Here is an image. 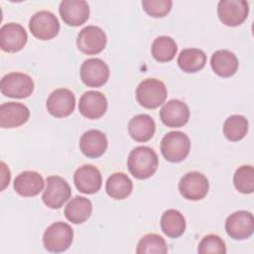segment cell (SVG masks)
I'll return each mask as SVG.
<instances>
[{
    "mask_svg": "<svg viewBox=\"0 0 254 254\" xmlns=\"http://www.w3.org/2000/svg\"><path fill=\"white\" fill-rule=\"evenodd\" d=\"M159 165L156 152L147 146L134 148L128 157L127 166L130 174L138 180H146L152 177Z\"/></svg>",
    "mask_w": 254,
    "mask_h": 254,
    "instance_id": "1",
    "label": "cell"
},
{
    "mask_svg": "<svg viewBox=\"0 0 254 254\" xmlns=\"http://www.w3.org/2000/svg\"><path fill=\"white\" fill-rule=\"evenodd\" d=\"M73 240V230L69 224L58 221L51 224L44 232L43 244L49 252L66 251Z\"/></svg>",
    "mask_w": 254,
    "mask_h": 254,
    "instance_id": "2",
    "label": "cell"
},
{
    "mask_svg": "<svg viewBox=\"0 0 254 254\" xmlns=\"http://www.w3.org/2000/svg\"><path fill=\"white\" fill-rule=\"evenodd\" d=\"M168 95L165 83L157 78H146L136 88L138 103L148 109H155L162 105Z\"/></svg>",
    "mask_w": 254,
    "mask_h": 254,
    "instance_id": "3",
    "label": "cell"
},
{
    "mask_svg": "<svg viewBox=\"0 0 254 254\" xmlns=\"http://www.w3.org/2000/svg\"><path fill=\"white\" fill-rule=\"evenodd\" d=\"M160 148L167 161L179 163L188 157L190 150V140L184 132L171 131L163 137Z\"/></svg>",
    "mask_w": 254,
    "mask_h": 254,
    "instance_id": "4",
    "label": "cell"
},
{
    "mask_svg": "<svg viewBox=\"0 0 254 254\" xmlns=\"http://www.w3.org/2000/svg\"><path fill=\"white\" fill-rule=\"evenodd\" d=\"M2 94L11 98H26L34 90L32 77L22 72H10L5 74L0 83Z\"/></svg>",
    "mask_w": 254,
    "mask_h": 254,
    "instance_id": "5",
    "label": "cell"
},
{
    "mask_svg": "<svg viewBox=\"0 0 254 254\" xmlns=\"http://www.w3.org/2000/svg\"><path fill=\"white\" fill-rule=\"evenodd\" d=\"M29 29L35 38L48 41L59 34L60 22L54 13L42 10L31 17Z\"/></svg>",
    "mask_w": 254,
    "mask_h": 254,
    "instance_id": "6",
    "label": "cell"
},
{
    "mask_svg": "<svg viewBox=\"0 0 254 254\" xmlns=\"http://www.w3.org/2000/svg\"><path fill=\"white\" fill-rule=\"evenodd\" d=\"M71 195V190L68 183L59 176H50L47 178V187L42 195L44 203L53 209L61 208Z\"/></svg>",
    "mask_w": 254,
    "mask_h": 254,
    "instance_id": "7",
    "label": "cell"
},
{
    "mask_svg": "<svg viewBox=\"0 0 254 254\" xmlns=\"http://www.w3.org/2000/svg\"><path fill=\"white\" fill-rule=\"evenodd\" d=\"M249 5L245 0H221L217 4V15L222 24L229 27L241 25L248 16Z\"/></svg>",
    "mask_w": 254,
    "mask_h": 254,
    "instance_id": "8",
    "label": "cell"
},
{
    "mask_svg": "<svg viewBox=\"0 0 254 254\" xmlns=\"http://www.w3.org/2000/svg\"><path fill=\"white\" fill-rule=\"evenodd\" d=\"M107 43L106 34L97 26H86L80 30L76 38L77 49L85 55L101 53Z\"/></svg>",
    "mask_w": 254,
    "mask_h": 254,
    "instance_id": "9",
    "label": "cell"
},
{
    "mask_svg": "<svg viewBox=\"0 0 254 254\" xmlns=\"http://www.w3.org/2000/svg\"><path fill=\"white\" fill-rule=\"evenodd\" d=\"M209 183L204 175L198 172H190L183 176L179 183L181 195L190 200H200L208 192Z\"/></svg>",
    "mask_w": 254,
    "mask_h": 254,
    "instance_id": "10",
    "label": "cell"
},
{
    "mask_svg": "<svg viewBox=\"0 0 254 254\" xmlns=\"http://www.w3.org/2000/svg\"><path fill=\"white\" fill-rule=\"evenodd\" d=\"M226 233L235 240L249 238L254 232L253 214L246 210H238L231 213L225 221Z\"/></svg>",
    "mask_w": 254,
    "mask_h": 254,
    "instance_id": "11",
    "label": "cell"
},
{
    "mask_svg": "<svg viewBox=\"0 0 254 254\" xmlns=\"http://www.w3.org/2000/svg\"><path fill=\"white\" fill-rule=\"evenodd\" d=\"M109 67L100 59L85 60L80 66V78L89 87H100L109 79Z\"/></svg>",
    "mask_w": 254,
    "mask_h": 254,
    "instance_id": "12",
    "label": "cell"
},
{
    "mask_svg": "<svg viewBox=\"0 0 254 254\" xmlns=\"http://www.w3.org/2000/svg\"><path fill=\"white\" fill-rule=\"evenodd\" d=\"M48 112L57 118H64L72 113L75 107V96L66 88L54 90L46 103Z\"/></svg>",
    "mask_w": 254,
    "mask_h": 254,
    "instance_id": "13",
    "label": "cell"
},
{
    "mask_svg": "<svg viewBox=\"0 0 254 254\" xmlns=\"http://www.w3.org/2000/svg\"><path fill=\"white\" fill-rule=\"evenodd\" d=\"M28 41L25 28L18 23H8L0 29V48L7 53L21 51Z\"/></svg>",
    "mask_w": 254,
    "mask_h": 254,
    "instance_id": "14",
    "label": "cell"
},
{
    "mask_svg": "<svg viewBox=\"0 0 254 254\" xmlns=\"http://www.w3.org/2000/svg\"><path fill=\"white\" fill-rule=\"evenodd\" d=\"M73 183L80 192L92 194L100 190L102 178L96 167L86 164L76 169L73 174Z\"/></svg>",
    "mask_w": 254,
    "mask_h": 254,
    "instance_id": "15",
    "label": "cell"
},
{
    "mask_svg": "<svg viewBox=\"0 0 254 254\" xmlns=\"http://www.w3.org/2000/svg\"><path fill=\"white\" fill-rule=\"evenodd\" d=\"M59 12L63 21L71 27L80 26L89 18V6L84 0H63Z\"/></svg>",
    "mask_w": 254,
    "mask_h": 254,
    "instance_id": "16",
    "label": "cell"
},
{
    "mask_svg": "<svg viewBox=\"0 0 254 254\" xmlns=\"http://www.w3.org/2000/svg\"><path fill=\"white\" fill-rule=\"evenodd\" d=\"M107 99L105 95L96 90H88L79 98L78 110L88 119H98L107 111Z\"/></svg>",
    "mask_w": 254,
    "mask_h": 254,
    "instance_id": "17",
    "label": "cell"
},
{
    "mask_svg": "<svg viewBox=\"0 0 254 254\" xmlns=\"http://www.w3.org/2000/svg\"><path fill=\"white\" fill-rule=\"evenodd\" d=\"M160 118L167 127H183L190 119L189 106L179 99H171L161 108Z\"/></svg>",
    "mask_w": 254,
    "mask_h": 254,
    "instance_id": "18",
    "label": "cell"
},
{
    "mask_svg": "<svg viewBox=\"0 0 254 254\" xmlns=\"http://www.w3.org/2000/svg\"><path fill=\"white\" fill-rule=\"evenodd\" d=\"M29 108L20 102H6L0 106V126L2 128H16L28 121Z\"/></svg>",
    "mask_w": 254,
    "mask_h": 254,
    "instance_id": "19",
    "label": "cell"
},
{
    "mask_svg": "<svg viewBox=\"0 0 254 254\" xmlns=\"http://www.w3.org/2000/svg\"><path fill=\"white\" fill-rule=\"evenodd\" d=\"M108 146L106 135L100 130L90 129L85 131L79 140V148L82 154L88 158L102 156Z\"/></svg>",
    "mask_w": 254,
    "mask_h": 254,
    "instance_id": "20",
    "label": "cell"
},
{
    "mask_svg": "<svg viewBox=\"0 0 254 254\" xmlns=\"http://www.w3.org/2000/svg\"><path fill=\"white\" fill-rule=\"evenodd\" d=\"M43 177L35 171H24L14 180L15 191L26 197L38 195L44 189Z\"/></svg>",
    "mask_w": 254,
    "mask_h": 254,
    "instance_id": "21",
    "label": "cell"
},
{
    "mask_svg": "<svg viewBox=\"0 0 254 254\" xmlns=\"http://www.w3.org/2000/svg\"><path fill=\"white\" fill-rule=\"evenodd\" d=\"M238 65V59L228 50H218L212 54L210 59L212 70L221 77H230L235 74Z\"/></svg>",
    "mask_w": 254,
    "mask_h": 254,
    "instance_id": "22",
    "label": "cell"
},
{
    "mask_svg": "<svg viewBox=\"0 0 254 254\" xmlns=\"http://www.w3.org/2000/svg\"><path fill=\"white\" fill-rule=\"evenodd\" d=\"M155 131V121L148 114H138L128 124V132L131 138L137 142L149 141L154 136Z\"/></svg>",
    "mask_w": 254,
    "mask_h": 254,
    "instance_id": "23",
    "label": "cell"
},
{
    "mask_svg": "<svg viewBox=\"0 0 254 254\" xmlns=\"http://www.w3.org/2000/svg\"><path fill=\"white\" fill-rule=\"evenodd\" d=\"M92 212L91 201L83 196L75 195L64 207L65 218L74 224H80L86 221Z\"/></svg>",
    "mask_w": 254,
    "mask_h": 254,
    "instance_id": "24",
    "label": "cell"
},
{
    "mask_svg": "<svg viewBox=\"0 0 254 254\" xmlns=\"http://www.w3.org/2000/svg\"><path fill=\"white\" fill-rule=\"evenodd\" d=\"M133 190V183L124 173H114L106 181L105 190L114 199H124L130 195Z\"/></svg>",
    "mask_w": 254,
    "mask_h": 254,
    "instance_id": "25",
    "label": "cell"
},
{
    "mask_svg": "<svg viewBox=\"0 0 254 254\" xmlns=\"http://www.w3.org/2000/svg\"><path fill=\"white\" fill-rule=\"evenodd\" d=\"M177 63L183 71L193 73L204 67L206 64V56L204 52L199 49H184L180 53Z\"/></svg>",
    "mask_w": 254,
    "mask_h": 254,
    "instance_id": "26",
    "label": "cell"
},
{
    "mask_svg": "<svg viewBox=\"0 0 254 254\" xmlns=\"http://www.w3.org/2000/svg\"><path fill=\"white\" fill-rule=\"evenodd\" d=\"M162 231L170 238H178L186 230V219L177 209L166 210L161 217Z\"/></svg>",
    "mask_w": 254,
    "mask_h": 254,
    "instance_id": "27",
    "label": "cell"
},
{
    "mask_svg": "<svg viewBox=\"0 0 254 254\" xmlns=\"http://www.w3.org/2000/svg\"><path fill=\"white\" fill-rule=\"evenodd\" d=\"M178 52V46L174 39L168 36H160L156 38L151 47L153 58L160 63L172 61Z\"/></svg>",
    "mask_w": 254,
    "mask_h": 254,
    "instance_id": "28",
    "label": "cell"
},
{
    "mask_svg": "<svg viewBox=\"0 0 254 254\" xmlns=\"http://www.w3.org/2000/svg\"><path fill=\"white\" fill-rule=\"evenodd\" d=\"M248 121L242 115H231L223 124V134L225 138L232 142L240 141L248 132Z\"/></svg>",
    "mask_w": 254,
    "mask_h": 254,
    "instance_id": "29",
    "label": "cell"
},
{
    "mask_svg": "<svg viewBox=\"0 0 254 254\" xmlns=\"http://www.w3.org/2000/svg\"><path fill=\"white\" fill-rule=\"evenodd\" d=\"M168 252V245L165 239L156 233H149L144 235L138 242L137 254H165Z\"/></svg>",
    "mask_w": 254,
    "mask_h": 254,
    "instance_id": "30",
    "label": "cell"
},
{
    "mask_svg": "<svg viewBox=\"0 0 254 254\" xmlns=\"http://www.w3.org/2000/svg\"><path fill=\"white\" fill-rule=\"evenodd\" d=\"M233 184L235 189L245 194L252 193L254 190V169L250 165L239 167L233 176Z\"/></svg>",
    "mask_w": 254,
    "mask_h": 254,
    "instance_id": "31",
    "label": "cell"
},
{
    "mask_svg": "<svg viewBox=\"0 0 254 254\" xmlns=\"http://www.w3.org/2000/svg\"><path fill=\"white\" fill-rule=\"evenodd\" d=\"M197 252L199 254H208V253H226L225 242L218 235L208 234L204 236L197 247Z\"/></svg>",
    "mask_w": 254,
    "mask_h": 254,
    "instance_id": "32",
    "label": "cell"
},
{
    "mask_svg": "<svg viewBox=\"0 0 254 254\" xmlns=\"http://www.w3.org/2000/svg\"><path fill=\"white\" fill-rule=\"evenodd\" d=\"M173 2L171 0H143L142 7L144 11L151 17H165L172 9Z\"/></svg>",
    "mask_w": 254,
    "mask_h": 254,
    "instance_id": "33",
    "label": "cell"
},
{
    "mask_svg": "<svg viewBox=\"0 0 254 254\" xmlns=\"http://www.w3.org/2000/svg\"><path fill=\"white\" fill-rule=\"evenodd\" d=\"M1 173H2V188H1V190H4V189L9 185L10 179H11L10 171L7 168V166L5 165L4 162H1Z\"/></svg>",
    "mask_w": 254,
    "mask_h": 254,
    "instance_id": "34",
    "label": "cell"
}]
</instances>
